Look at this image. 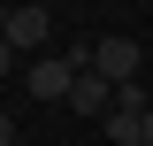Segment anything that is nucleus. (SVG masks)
Wrapping results in <instances>:
<instances>
[{
  "mask_svg": "<svg viewBox=\"0 0 153 146\" xmlns=\"http://www.w3.org/2000/svg\"><path fill=\"white\" fill-rule=\"evenodd\" d=\"M76 77H84V69H76L69 54H38L31 69H23V92H31V100H69Z\"/></svg>",
  "mask_w": 153,
  "mask_h": 146,
  "instance_id": "1",
  "label": "nucleus"
},
{
  "mask_svg": "<svg viewBox=\"0 0 153 146\" xmlns=\"http://www.w3.org/2000/svg\"><path fill=\"white\" fill-rule=\"evenodd\" d=\"M92 77L138 85V38H92Z\"/></svg>",
  "mask_w": 153,
  "mask_h": 146,
  "instance_id": "2",
  "label": "nucleus"
},
{
  "mask_svg": "<svg viewBox=\"0 0 153 146\" xmlns=\"http://www.w3.org/2000/svg\"><path fill=\"white\" fill-rule=\"evenodd\" d=\"M46 38H54V8H8V46H16V54H38V46H46Z\"/></svg>",
  "mask_w": 153,
  "mask_h": 146,
  "instance_id": "3",
  "label": "nucleus"
},
{
  "mask_svg": "<svg viewBox=\"0 0 153 146\" xmlns=\"http://www.w3.org/2000/svg\"><path fill=\"white\" fill-rule=\"evenodd\" d=\"M69 108H76V115H107V108H115V85H107V77H92V69H84V77L69 85Z\"/></svg>",
  "mask_w": 153,
  "mask_h": 146,
  "instance_id": "4",
  "label": "nucleus"
},
{
  "mask_svg": "<svg viewBox=\"0 0 153 146\" xmlns=\"http://www.w3.org/2000/svg\"><path fill=\"white\" fill-rule=\"evenodd\" d=\"M115 115H138V123H146V115H153L146 108V85H115Z\"/></svg>",
  "mask_w": 153,
  "mask_h": 146,
  "instance_id": "5",
  "label": "nucleus"
},
{
  "mask_svg": "<svg viewBox=\"0 0 153 146\" xmlns=\"http://www.w3.org/2000/svg\"><path fill=\"white\" fill-rule=\"evenodd\" d=\"M107 138H115V146H138V115H115V108H107Z\"/></svg>",
  "mask_w": 153,
  "mask_h": 146,
  "instance_id": "6",
  "label": "nucleus"
},
{
  "mask_svg": "<svg viewBox=\"0 0 153 146\" xmlns=\"http://www.w3.org/2000/svg\"><path fill=\"white\" fill-rule=\"evenodd\" d=\"M8 69H16V46H8V38H0V77H8Z\"/></svg>",
  "mask_w": 153,
  "mask_h": 146,
  "instance_id": "7",
  "label": "nucleus"
},
{
  "mask_svg": "<svg viewBox=\"0 0 153 146\" xmlns=\"http://www.w3.org/2000/svg\"><path fill=\"white\" fill-rule=\"evenodd\" d=\"M0 146H16V115H0Z\"/></svg>",
  "mask_w": 153,
  "mask_h": 146,
  "instance_id": "8",
  "label": "nucleus"
},
{
  "mask_svg": "<svg viewBox=\"0 0 153 146\" xmlns=\"http://www.w3.org/2000/svg\"><path fill=\"white\" fill-rule=\"evenodd\" d=\"M138 138H146V146H153V115H146V123H138Z\"/></svg>",
  "mask_w": 153,
  "mask_h": 146,
  "instance_id": "9",
  "label": "nucleus"
},
{
  "mask_svg": "<svg viewBox=\"0 0 153 146\" xmlns=\"http://www.w3.org/2000/svg\"><path fill=\"white\" fill-rule=\"evenodd\" d=\"M0 38H8V8H0Z\"/></svg>",
  "mask_w": 153,
  "mask_h": 146,
  "instance_id": "10",
  "label": "nucleus"
},
{
  "mask_svg": "<svg viewBox=\"0 0 153 146\" xmlns=\"http://www.w3.org/2000/svg\"><path fill=\"white\" fill-rule=\"evenodd\" d=\"M138 146H146V138H138Z\"/></svg>",
  "mask_w": 153,
  "mask_h": 146,
  "instance_id": "11",
  "label": "nucleus"
}]
</instances>
